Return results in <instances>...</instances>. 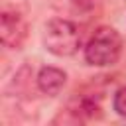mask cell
Listing matches in <instances>:
<instances>
[{
  "mask_svg": "<svg viewBox=\"0 0 126 126\" xmlns=\"http://www.w3.org/2000/svg\"><path fill=\"white\" fill-rule=\"evenodd\" d=\"M122 53V37L114 28H98L85 47L87 63L94 67H108L118 61Z\"/></svg>",
  "mask_w": 126,
  "mask_h": 126,
  "instance_id": "obj_1",
  "label": "cell"
},
{
  "mask_svg": "<svg viewBox=\"0 0 126 126\" xmlns=\"http://www.w3.org/2000/svg\"><path fill=\"white\" fill-rule=\"evenodd\" d=\"M43 43L49 53L57 57H69L81 45V32L73 22L55 18V20H49L45 26Z\"/></svg>",
  "mask_w": 126,
  "mask_h": 126,
  "instance_id": "obj_2",
  "label": "cell"
},
{
  "mask_svg": "<svg viewBox=\"0 0 126 126\" xmlns=\"http://www.w3.org/2000/svg\"><path fill=\"white\" fill-rule=\"evenodd\" d=\"M28 35V26L24 22L22 16L12 14V12H4L2 14V22H0V37L2 43L6 47H20L22 41Z\"/></svg>",
  "mask_w": 126,
  "mask_h": 126,
  "instance_id": "obj_3",
  "label": "cell"
},
{
  "mask_svg": "<svg viewBox=\"0 0 126 126\" xmlns=\"http://www.w3.org/2000/svg\"><path fill=\"white\" fill-rule=\"evenodd\" d=\"M67 81V73L57 69V67H41L37 73V87L43 94L55 96L61 93V89L65 87Z\"/></svg>",
  "mask_w": 126,
  "mask_h": 126,
  "instance_id": "obj_4",
  "label": "cell"
},
{
  "mask_svg": "<svg viewBox=\"0 0 126 126\" xmlns=\"http://www.w3.org/2000/svg\"><path fill=\"white\" fill-rule=\"evenodd\" d=\"M112 106H114V110H116L120 116H126V85L120 87V89L114 93Z\"/></svg>",
  "mask_w": 126,
  "mask_h": 126,
  "instance_id": "obj_5",
  "label": "cell"
},
{
  "mask_svg": "<svg viewBox=\"0 0 126 126\" xmlns=\"http://www.w3.org/2000/svg\"><path fill=\"white\" fill-rule=\"evenodd\" d=\"M73 4H77V6H81V8H89V6L93 4V0H73Z\"/></svg>",
  "mask_w": 126,
  "mask_h": 126,
  "instance_id": "obj_6",
  "label": "cell"
}]
</instances>
